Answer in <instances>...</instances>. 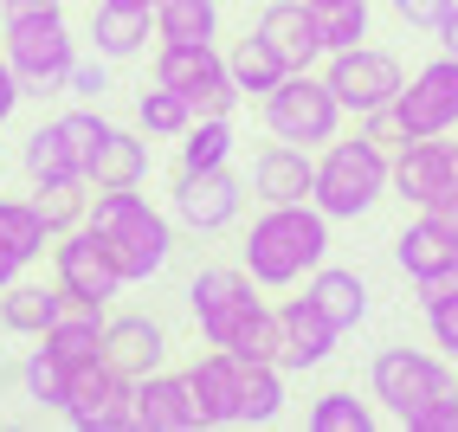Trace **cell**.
<instances>
[{
    "instance_id": "816d5d0a",
    "label": "cell",
    "mask_w": 458,
    "mask_h": 432,
    "mask_svg": "<svg viewBox=\"0 0 458 432\" xmlns=\"http://www.w3.org/2000/svg\"><path fill=\"white\" fill-rule=\"evenodd\" d=\"M110 7H142V13H156L162 0H110Z\"/></svg>"
},
{
    "instance_id": "bcb514c9",
    "label": "cell",
    "mask_w": 458,
    "mask_h": 432,
    "mask_svg": "<svg viewBox=\"0 0 458 432\" xmlns=\"http://www.w3.org/2000/svg\"><path fill=\"white\" fill-rule=\"evenodd\" d=\"M413 291H420V310H426V303H439V297H452V291H458V271H445V277H420Z\"/></svg>"
},
{
    "instance_id": "4dcf8cb0",
    "label": "cell",
    "mask_w": 458,
    "mask_h": 432,
    "mask_svg": "<svg viewBox=\"0 0 458 432\" xmlns=\"http://www.w3.org/2000/svg\"><path fill=\"white\" fill-rule=\"evenodd\" d=\"M20 387H26L33 407L58 413V407H65V387H72V361L58 355V349H33V355L20 361Z\"/></svg>"
},
{
    "instance_id": "ee69618b",
    "label": "cell",
    "mask_w": 458,
    "mask_h": 432,
    "mask_svg": "<svg viewBox=\"0 0 458 432\" xmlns=\"http://www.w3.org/2000/svg\"><path fill=\"white\" fill-rule=\"evenodd\" d=\"M361 136H375L381 148H401V142H407V130H401V110H394V104L369 110V116H361Z\"/></svg>"
},
{
    "instance_id": "ab89813d",
    "label": "cell",
    "mask_w": 458,
    "mask_h": 432,
    "mask_svg": "<svg viewBox=\"0 0 458 432\" xmlns=\"http://www.w3.org/2000/svg\"><path fill=\"white\" fill-rule=\"evenodd\" d=\"M65 90H72V97H84V104H98L104 90H110V58H104V52H98V58H72Z\"/></svg>"
},
{
    "instance_id": "6da1fadb",
    "label": "cell",
    "mask_w": 458,
    "mask_h": 432,
    "mask_svg": "<svg viewBox=\"0 0 458 432\" xmlns=\"http://www.w3.org/2000/svg\"><path fill=\"white\" fill-rule=\"evenodd\" d=\"M323 258H329V213L317 200L265 207L252 220V233H246V271H252V284H265V291L303 284Z\"/></svg>"
},
{
    "instance_id": "e575fe53",
    "label": "cell",
    "mask_w": 458,
    "mask_h": 432,
    "mask_svg": "<svg viewBox=\"0 0 458 432\" xmlns=\"http://www.w3.org/2000/svg\"><path fill=\"white\" fill-rule=\"evenodd\" d=\"M310 13H317V26H323V46H329V52L369 39V0H310Z\"/></svg>"
},
{
    "instance_id": "74e56055",
    "label": "cell",
    "mask_w": 458,
    "mask_h": 432,
    "mask_svg": "<svg viewBox=\"0 0 458 432\" xmlns=\"http://www.w3.org/2000/svg\"><path fill=\"white\" fill-rule=\"evenodd\" d=\"M233 355L239 361H278V310H259L246 329L233 335Z\"/></svg>"
},
{
    "instance_id": "d4e9b609",
    "label": "cell",
    "mask_w": 458,
    "mask_h": 432,
    "mask_svg": "<svg viewBox=\"0 0 458 432\" xmlns=\"http://www.w3.org/2000/svg\"><path fill=\"white\" fill-rule=\"evenodd\" d=\"M104 323H110L104 303H65V317H58V323L39 335V343L58 349V355L78 368V361H98V355H104Z\"/></svg>"
},
{
    "instance_id": "1f68e13d",
    "label": "cell",
    "mask_w": 458,
    "mask_h": 432,
    "mask_svg": "<svg viewBox=\"0 0 458 432\" xmlns=\"http://www.w3.org/2000/svg\"><path fill=\"white\" fill-rule=\"evenodd\" d=\"M233 162V116H194L181 136V168H226Z\"/></svg>"
},
{
    "instance_id": "c3c4849f",
    "label": "cell",
    "mask_w": 458,
    "mask_h": 432,
    "mask_svg": "<svg viewBox=\"0 0 458 432\" xmlns=\"http://www.w3.org/2000/svg\"><path fill=\"white\" fill-rule=\"evenodd\" d=\"M439 52H452V58H458V7L439 20Z\"/></svg>"
},
{
    "instance_id": "3957f363",
    "label": "cell",
    "mask_w": 458,
    "mask_h": 432,
    "mask_svg": "<svg viewBox=\"0 0 458 432\" xmlns=\"http://www.w3.org/2000/svg\"><path fill=\"white\" fill-rule=\"evenodd\" d=\"M387 174H394V162H387V148L375 142V136H335V142H323V156H317V188H310V200L329 213V220H361L381 194H387Z\"/></svg>"
},
{
    "instance_id": "60d3db41",
    "label": "cell",
    "mask_w": 458,
    "mask_h": 432,
    "mask_svg": "<svg viewBox=\"0 0 458 432\" xmlns=\"http://www.w3.org/2000/svg\"><path fill=\"white\" fill-rule=\"evenodd\" d=\"M401 426H407V432H458V387H452V394H433V400L413 407Z\"/></svg>"
},
{
    "instance_id": "ba28073f",
    "label": "cell",
    "mask_w": 458,
    "mask_h": 432,
    "mask_svg": "<svg viewBox=\"0 0 458 432\" xmlns=\"http://www.w3.org/2000/svg\"><path fill=\"white\" fill-rule=\"evenodd\" d=\"M136 381H123L116 368L98 355V361H78L72 368V387H65V413L78 432H130L136 426Z\"/></svg>"
},
{
    "instance_id": "9c48e42d",
    "label": "cell",
    "mask_w": 458,
    "mask_h": 432,
    "mask_svg": "<svg viewBox=\"0 0 458 432\" xmlns=\"http://www.w3.org/2000/svg\"><path fill=\"white\" fill-rule=\"evenodd\" d=\"M329 90H335V104H343V116L355 110V116H369V110H381V104H394L401 97V58L394 52H381V46H343V52H329Z\"/></svg>"
},
{
    "instance_id": "f546056e",
    "label": "cell",
    "mask_w": 458,
    "mask_h": 432,
    "mask_svg": "<svg viewBox=\"0 0 458 432\" xmlns=\"http://www.w3.org/2000/svg\"><path fill=\"white\" fill-rule=\"evenodd\" d=\"M0 252H13L20 265H33L52 252V226L39 220L33 200H0Z\"/></svg>"
},
{
    "instance_id": "d590c367",
    "label": "cell",
    "mask_w": 458,
    "mask_h": 432,
    "mask_svg": "<svg viewBox=\"0 0 458 432\" xmlns=\"http://www.w3.org/2000/svg\"><path fill=\"white\" fill-rule=\"evenodd\" d=\"M39 220L52 226V239L58 233H72V226H84V213H90V194H84V181H52V188H39Z\"/></svg>"
},
{
    "instance_id": "d6986e66",
    "label": "cell",
    "mask_w": 458,
    "mask_h": 432,
    "mask_svg": "<svg viewBox=\"0 0 458 432\" xmlns=\"http://www.w3.org/2000/svg\"><path fill=\"white\" fill-rule=\"evenodd\" d=\"M104 361H110L123 381L156 375V368L168 361V335H162V323H148V317H110V323H104Z\"/></svg>"
},
{
    "instance_id": "f6af8a7d",
    "label": "cell",
    "mask_w": 458,
    "mask_h": 432,
    "mask_svg": "<svg viewBox=\"0 0 458 432\" xmlns=\"http://www.w3.org/2000/svg\"><path fill=\"white\" fill-rule=\"evenodd\" d=\"M20 97H26V84H20V72L7 65V52H0V123L20 110Z\"/></svg>"
},
{
    "instance_id": "4fadbf2b",
    "label": "cell",
    "mask_w": 458,
    "mask_h": 432,
    "mask_svg": "<svg viewBox=\"0 0 458 432\" xmlns=\"http://www.w3.org/2000/svg\"><path fill=\"white\" fill-rule=\"evenodd\" d=\"M387 188L401 194L407 207H433V200L458 194V142H445V136H413V142H401Z\"/></svg>"
},
{
    "instance_id": "b9f144b4",
    "label": "cell",
    "mask_w": 458,
    "mask_h": 432,
    "mask_svg": "<svg viewBox=\"0 0 458 432\" xmlns=\"http://www.w3.org/2000/svg\"><path fill=\"white\" fill-rule=\"evenodd\" d=\"M426 329H433V349L445 361H458V291L439 297V303H426Z\"/></svg>"
},
{
    "instance_id": "d6a6232c",
    "label": "cell",
    "mask_w": 458,
    "mask_h": 432,
    "mask_svg": "<svg viewBox=\"0 0 458 432\" xmlns=\"http://www.w3.org/2000/svg\"><path fill=\"white\" fill-rule=\"evenodd\" d=\"M220 33V0H162L156 39H213Z\"/></svg>"
},
{
    "instance_id": "30bf717a",
    "label": "cell",
    "mask_w": 458,
    "mask_h": 432,
    "mask_svg": "<svg viewBox=\"0 0 458 432\" xmlns=\"http://www.w3.org/2000/svg\"><path fill=\"white\" fill-rule=\"evenodd\" d=\"M52 284L72 303H110L116 291H123V271H116L110 245L90 226H72V233L52 239Z\"/></svg>"
},
{
    "instance_id": "603a6c76",
    "label": "cell",
    "mask_w": 458,
    "mask_h": 432,
    "mask_svg": "<svg viewBox=\"0 0 458 432\" xmlns=\"http://www.w3.org/2000/svg\"><path fill=\"white\" fill-rule=\"evenodd\" d=\"M65 291L58 284H7L0 291V329H13V335H46L58 317H65Z\"/></svg>"
},
{
    "instance_id": "44dd1931",
    "label": "cell",
    "mask_w": 458,
    "mask_h": 432,
    "mask_svg": "<svg viewBox=\"0 0 458 432\" xmlns=\"http://www.w3.org/2000/svg\"><path fill=\"white\" fill-rule=\"evenodd\" d=\"M394 265H401L413 284L420 277H445V271H458V239L433 220V213H420V220H407L401 239H394Z\"/></svg>"
},
{
    "instance_id": "7dc6e473",
    "label": "cell",
    "mask_w": 458,
    "mask_h": 432,
    "mask_svg": "<svg viewBox=\"0 0 458 432\" xmlns=\"http://www.w3.org/2000/svg\"><path fill=\"white\" fill-rule=\"evenodd\" d=\"M420 213H433V220L458 239V194H445V200H433V207H420Z\"/></svg>"
},
{
    "instance_id": "8fae6325",
    "label": "cell",
    "mask_w": 458,
    "mask_h": 432,
    "mask_svg": "<svg viewBox=\"0 0 458 432\" xmlns=\"http://www.w3.org/2000/svg\"><path fill=\"white\" fill-rule=\"evenodd\" d=\"M239 207H246V181L233 168H181L174 194H168L174 226H188V233H226L239 220Z\"/></svg>"
},
{
    "instance_id": "83f0119b",
    "label": "cell",
    "mask_w": 458,
    "mask_h": 432,
    "mask_svg": "<svg viewBox=\"0 0 458 432\" xmlns=\"http://www.w3.org/2000/svg\"><path fill=\"white\" fill-rule=\"evenodd\" d=\"M148 174V142L136 130H110L104 148L90 156V188H142Z\"/></svg>"
},
{
    "instance_id": "f35d334b",
    "label": "cell",
    "mask_w": 458,
    "mask_h": 432,
    "mask_svg": "<svg viewBox=\"0 0 458 432\" xmlns=\"http://www.w3.org/2000/svg\"><path fill=\"white\" fill-rule=\"evenodd\" d=\"M58 123H65V130H72V148H78V162H84V181H90V156H98V148H104V136L116 130V123H104L98 110H65Z\"/></svg>"
},
{
    "instance_id": "7402d4cb",
    "label": "cell",
    "mask_w": 458,
    "mask_h": 432,
    "mask_svg": "<svg viewBox=\"0 0 458 432\" xmlns=\"http://www.w3.org/2000/svg\"><path fill=\"white\" fill-rule=\"evenodd\" d=\"M20 168H26L33 188H52V181H84V162H78L65 123H39V130L20 142ZM84 188H90V181H84Z\"/></svg>"
},
{
    "instance_id": "ffe728a7",
    "label": "cell",
    "mask_w": 458,
    "mask_h": 432,
    "mask_svg": "<svg viewBox=\"0 0 458 432\" xmlns=\"http://www.w3.org/2000/svg\"><path fill=\"white\" fill-rule=\"evenodd\" d=\"M259 33L284 52L291 72H310L317 58L329 52V46H323V26H317V13H310V0H271V7L259 13Z\"/></svg>"
},
{
    "instance_id": "8d00e7d4",
    "label": "cell",
    "mask_w": 458,
    "mask_h": 432,
    "mask_svg": "<svg viewBox=\"0 0 458 432\" xmlns=\"http://www.w3.org/2000/svg\"><path fill=\"white\" fill-rule=\"evenodd\" d=\"M375 426V407L369 400H355V394H323L317 407H310V432H369Z\"/></svg>"
},
{
    "instance_id": "7bdbcfd3",
    "label": "cell",
    "mask_w": 458,
    "mask_h": 432,
    "mask_svg": "<svg viewBox=\"0 0 458 432\" xmlns=\"http://www.w3.org/2000/svg\"><path fill=\"white\" fill-rule=\"evenodd\" d=\"M458 7V0H394V13H401L407 26H420V33H439V20Z\"/></svg>"
},
{
    "instance_id": "681fc988",
    "label": "cell",
    "mask_w": 458,
    "mask_h": 432,
    "mask_svg": "<svg viewBox=\"0 0 458 432\" xmlns=\"http://www.w3.org/2000/svg\"><path fill=\"white\" fill-rule=\"evenodd\" d=\"M46 7H58V0H0V13H7V20L13 13H46Z\"/></svg>"
},
{
    "instance_id": "484cf974",
    "label": "cell",
    "mask_w": 458,
    "mask_h": 432,
    "mask_svg": "<svg viewBox=\"0 0 458 432\" xmlns=\"http://www.w3.org/2000/svg\"><path fill=\"white\" fill-rule=\"evenodd\" d=\"M148 33H156V13H142V7H110V0H98V13H90V46L104 58H136L148 46Z\"/></svg>"
},
{
    "instance_id": "ac0fdd59",
    "label": "cell",
    "mask_w": 458,
    "mask_h": 432,
    "mask_svg": "<svg viewBox=\"0 0 458 432\" xmlns=\"http://www.w3.org/2000/svg\"><path fill=\"white\" fill-rule=\"evenodd\" d=\"M130 400H136V426H142V432H194V426H200L188 375H168V368H156V375L136 381Z\"/></svg>"
},
{
    "instance_id": "9a60e30c",
    "label": "cell",
    "mask_w": 458,
    "mask_h": 432,
    "mask_svg": "<svg viewBox=\"0 0 458 432\" xmlns=\"http://www.w3.org/2000/svg\"><path fill=\"white\" fill-rule=\"evenodd\" d=\"M156 84L181 90L188 104H200L213 84H226V52L213 39H162L156 52Z\"/></svg>"
},
{
    "instance_id": "52a82bcc",
    "label": "cell",
    "mask_w": 458,
    "mask_h": 432,
    "mask_svg": "<svg viewBox=\"0 0 458 432\" xmlns=\"http://www.w3.org/2000/svg\"><path fill=\"white\" fill-rule=\"evenodd\" d=\"M452 387H458L452 361L433 355V349H381L369 361V394L381 400L394 419H407L413 407H426L433 394H452Z\"/></svg>"
},
{
    "instance_id": "4316f807",
    "label": "cell",
    "mask_w": 458,
    "mask_h": 432,
    "mask_svg": "<svg viewBox=\"0 0 458 432\" xmlns=\"http://www.w3.org/2000/svg\"><path fill=\"white\" fill-rule=\"evenodd\" d=\"M284 72H291V65H284V52L271 46L265 33H246V39H239V46L226 52V78H233L239 97H265V90L278 84Z\"/></svg>"
},
{
    "instance_id": "836d02e7",
    "label": "cell",
    "mask_w": 458,
    "mask_h": 432,
    "mask_svg": "<svg viewBox=\"0 0 458 432\" xmlns=\"http://www.w3.org/2000/svg\"><path fill=\"white\" fill-rule=\"evenodd\" d=\"M136 123H142V136H188L194 104L181 97V90L156 84V90H142V97H136Z\"/></svg>"
},
{
    "instance_id": "e0dca14e",
    "label": "cell",
    "mask_w": 458,
    "mask_h": 432,
    "mask_svg": "<svg viewBox=\"0 0 458 432\" xmlns=\"http://www.w3.org/2000/svg\"><path fill=\"white\" fill-rule=\"evenodd\" d=\"M317 188V162H310V148H297V142H271L252 156V194L265 207H291V200H310Z\"/></svg>"
},
{
    "instance_id": "cb8c5ba5",
    "label": "cell",
    "mask_w": 458,
    "mask_h": 432,
    "mask_svg": "<svg viewBox=\"0 0 458 432\" xmlns=\"http://www.w3.org/2000/svg\"><path fill=\"white\" fill-rule=\"evenodd\" d=\"M310 297H317V310H323L335 329H355L361 317H369V284H361L355 271L329 265V258L310 271Z\"/></svg>"
},
{
    "instance_id": "5bb4252c",
    "label": "cell",
    "mask_w": 458,
    "mask_h": 432,
    "mask_svg": "<svg viewBox=\"0 0 458 432\" xmlns=\"http://www.w3.org/2000/svg\"><path fill=\"white\" fill-rule=\"evenodd\" d=\"M335 335H343V329L317 310L310 291L291 297L284 310H278V368H291V375H303V368H323V361L335 355Z\"/></svg>"
},
{
    "instance_id": "2e32d148",
    "label": "cell",
    "mask_w": 458,
    "mask_h": 432,
    "mask_svg": "<svg viewBox=\"0 0 458 432\" xmlns=\"http://www.w3.org/2000/svg\"><path fill=\"white\" fill-rule=\"evenodd\" d=\"M239 375H246V361H239L233 349H207V355L188 368L200 426H239Z\"/></svg>"
},
{
    "instance_id": "277c9868",
    "label": "cell",
    "mask_w": 458,
    "mask_h": 432,
    "mask_svg": "<svg viewBox=\"0 0 458 432\" xmlns=\"http://www.w3.org/2000/svg\"><path fill=\"white\" fill-rule=\"evenodd\" d=\"M259 110H265V130L278 142H297V148H323L343 130V104H335L329 78H317V72H284L259 97Z\"/></svg>"
},
{
    "instance_id": "f1b7e54d",
    "label": "cell",
    "mask_w": 458,
    "mask_h": 432,
    "mask_svg": "<svg viewBox=\"0 0 458 432\" xmlns=\"http://www.w3.org/2000/svg\"><path fill=\"white\" fill-rule=\"evenodd\" d=\"M278 413H284V368L246 361V375H239V426H271Z\"/></svg>"
},
{
    "instance_id": "5b68a950",
    "label": "cell",
    "mask_w": 458,
    "mask_h": 432,
    "mask_svg": "<svg viewBox=\"0 0 458 432\" xmlns=\"http://www.w3.org/2000/svg\"><path fill=\"white\" fill-rule=\"evenodd\" d=\"M78 58V39L58 7L46 13H13L7 20V65L20 72L26 97H46V90H65V72Z\"/></svg>"
},
{
    "instance_id": "8992f818",
    "label": "cell",
    "mask_w": 458,
    "mask_h": 432,
    "mask_svg": "<svg viewBox=\"0 0 458 432\" xmlns=\"http://www.w3.org/2000/svg\"><path fill=\"white\" fill-rule=\"evenodd\" d=\"M188 310H194V323L207 335V349H233V335L265 310V297H252V271L207 265V271H194V284H188Z\"/></svg>"
},
{
    "instance_id": "f907efd6",
    "label": "cell",
    "mask_w": 458,
    "mask_h": 432,
    "mask_svg": "<svg viewBox=\"0 0 458 432\" xmlns=\"http://www.w3.org/2000/svg\"><path fill=\"white\" fill-rule=\"evenodd\" d=\"M20 271H26V265H20L13 252H0V291H7V284H20Z\"/></svg>"
},
{
    "instance_id": "7a4b0ae2",
    "label": "cell",
    "mask_w": 458,
    "mask_h": 432,
    "mask_svg": "<svg viewBox=\"0 0 458 432\" xmlns=\"http://www.w3.org/2000/svg\"><path fill=\"white\" fill-rule=\"evenodd\" d=\"M84 226L110 245L123 284H148V277L168 265V252H174L168 213H156L136 188H98V200H90V213H84Z\"/></svg>"
},
{
    "instance_id": "7c38bea8",
    "label": "cell",
    "mask_w": 458,
    "mask_h": 432,
    "mask_svg": "<svg viewBox=\"0 0 458 432\" xmlns=\"http://www.w3.org/2000/svg\"><path fill=\"white\" fill-rule=\"evenodd\" d=\"M394 110H401L407 142H413V136H452V130H458V58L439 52L433 65H420V72L401 84Z\"/></svg>"
}]
</instances>
